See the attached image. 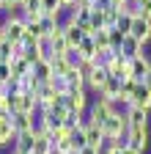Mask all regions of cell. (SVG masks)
<instances>
[{
	"label": "cell",
	"instance_id": "17",
	"mask_svg": "<svg viewBox=\"0 0 151 154\" xmlns=\"http://www.w3.org/2000/svg\"><path fill=\"white\" fill-rule=\"evenodd\" d=\"M63 38H66L69 47H77L83 38H85V33H83V28H77L74 22H66V25H63Z\"/></svg>",
	"mask_w": 151,
	"mask_h": 154
},
{
	"label": "cell",
	"instance_id": "7",
	"mask_svg": "<svg viewBox=\"0 0 151 154\" xmlns=\"http://www.w3.org/2000/svg\"><path fill=\"white\" fill-rule=\"evenodd\" d=\"M0 28H3V38L11 42V44L22 42V36H25V22H22V19H3Z\"/></svg>",
	"mask_w": 151,
	"mask_h": 154
},
{
	"label": "cell",
	"instance_id": "6",
	"mask_svg": "<svg viewBox=\"0 0 151 154\" xmlns=\"http://www.w3.org/2000/svg\"><path fill=\"white\" fill-rule=\"evenodd\" d=\"M129 36H135L143 47H148L151 44V22L143 19V17H135L132 19V28H129Z\"/></svg>",
	"mask_w": 151,
	"mask_h": 154
},
{
	"label": "cell",
	"instance_id": "18",
	"mask_svg": "<svg viewBox=\"0 0 151 154\" xmlns=\"http://www.w3.org/2000/svg\"><path fill=\"white\" fill-rule=\"evenodd\" d=\"M22 11H25V22H39L41 11V0H22Z\"/></svg>",
	"mask_w": 151,
	"mask_h": 154
},
{
	"label": "cell",
	"instance_id": "43",
	"mask_svg": "<svg viewBox=\"0 0 151 154\" xmlns=\"http://www.w3.org/2000/svg\"><path fill=\"white\" fill-rule=\"evenodd\" d=\"M20 3H22V0H20Z\"/></svg>",
	"mask_w": 151,
	"mask_h": 154
},
{
	"label": "cell",
	"instance_id": "22",
	"mask_svg": "<svg viewBox=\"0 0 151 154\" xmlns=\"http://www.w3.org/2000/svg\"><path fill=\"white\" fill-rule=\"evenodd\" d=\"M63 77H66V83H69L71 91H83V88H85V77L80 74V69H69Z\"/></svg>",
	"mask_w": 151,
	"mask_h": 154
},
{
	"label": "cell",
	"instance_id": "8",
	"mask_svg": "<svg viewBox=\"0 0 151 154\" xmlns=\"http://www.w3.org/2000/svg\"><path fill=\"white\" fill-rule=\"evenodd\" d=\"M107 77H110V74H107V69H104V66H96V69H93V72L85 77V88H88V94L96 96V94L102 91V85L107 83Z\"/></svg>",
	"mask_w": 151,
	"mask_h": 154
},
{
	"label": "cell",
	"instance_id": "12",
	"mask_svg": "<svg viewBox=\"0 0 151 154\" xmlns=\"http://www.w3.org/2000/svg\"><path fill=\"white\" fill-rule=\"evenodd\" d=\"M14 140H17V132L11 129V121L8 119H0V151H11L14 149Z\"/></svg>",
	"mask_w": 151,
	"mask_h": 154
},
{
	"label": "cell",
	"instance_id": "33",
	"mask_svg": "<svg viewBox=\"0 0 151 154\" xmlns=\"http://www.w3.org/2000/svg\"><path fill=\"white\" fill-rule=\"evenodd\" d=\"M93 42H96V50H110L107 44V28H102V30H96V33H93Z\"/></svg>",
	"mask_w": 151,
	"mask_h": 154
},
{
	"label": "cell",
	"instance_id": "30",
	"mask_svg": "<svg viewBox=\"0 0 151 154\" xmlns=\"http://www.w3.org/2000/svg\"><path fill=\"white\" fill-rule=\"evenodd\" d=\"M71 146H74V151H80V149H85L88 143H85V132H83V127H77V129H71Z\"/></svg>",
	"mask_w": 151,
	"mask_h": 154
},
{
	"label": "cell",
	"instance_id": "4",
	"mask_svg": "<svg viewBox=\"0 0 151 154\" xmlns=\"http://www.w3.org/2000/svg\"><path fill=\"white\" fill-rule=\"evenodd\" d=\"M151 69V58L143 52V55H137V58H132V61H126V80H135V83H143V77H146V72Z\"/></svg>",
	"mask_w": 151,
	"mask_h": 154
},
{
	"label": "cell",
	"instance_id": "36",
	"mask_svg": "<svg viewBox=\"0 0 151 154\" xmlns=\"http://www.w3.org/2000/svg\"><path fill=\"white\" fill-rule=\"evenodd\" d=\"M137 17H143V19H148V22H151V0H140Z\"/></svg>",
	"mask_w": 151,
	"mask_h": 154
},
{
	"label": "cell",
	"instance_id": "21",
	"mask_svg": "<svg viewBox=\"0 0 151 154\" xmlns=\"http://www.w3.org/2000/svg\"><path fill=\"white\" fill-rule=\"evenodd\" d=\"M77 52L83 55V61H91V58L99 52V50H96V42H93V36H85V38H83V42L77 44Z\"/></svg>",
	"mask_w": 151,
	"mask_h": 154
},
{
	"label": "cell",
	"instance_id": "24",
	"mask_svg": "<svg viewBox=\"0 0 151 154\" xmlns=\"http://www.w3.org/2000/svg\"><path fill=\"white\" fill-rule=\"evenodd\" d=\"M50 42H52V52L55 55H63L66 50H69V44H66V38H63V28H58L52 36H50Z\"/></svg>",
	"mask_w": 151,
	"mask_h": 154
},
{
	"label": "cell",
	"instance_id": "37",
	"mask_svg": "<svg viewBox=\"0 0 151 154\" xmlns=\"http://www.w3.org/2000/svg\"><path fill=\"white\" fill-rule=\"evenodd\" d=\"M61 8V0H41V11L44 14H52V11H58Z\"/></svg>",
	"mask_w": 151,
	"mask_h": 154
},
{
	"label": "cell",
	"instance_id": "9",
	"mask_svg": "<svg viewBox=\"0 0 151 154\" xmlns=\"http://www.w3.org/2000/svg\"><path fill=\"white\" fill-rule=\"evenodd\" d=\"M146 52V47L137 42L135 36H124V42H121V50H118V55H124L126 61H132V58H137V55H143Z\"/></svg>",
	"mask_w": 151,
	"mask_h": 154
},
{
	"label": "cell",
	"instance_id": "20",
	"mask_svg": "<svg viewBox=\"0 0 151 154\" xmlns=\"http://www.w3.org/2000/svg\"><path fill=\"white\" fill-rule=\"evenodd\" d=\"M30 74H33L41 85H44V83H50V80H52V66H50V61H39V63H33Z\"/></svg>",
	"mask_w": 151,
	"mask_h": 154
},
{
	"label": "cell",
	"instance_id": "13",
	"mask_svg": "<svg viewBox=\"0 0 151 154\" xmlns=\"http://www.w3.org/2000/svg\"><path fill=\"white\" fill-rule=\"evenodd\" d=\"M83 132H85V143L88 146H93V149H104V135H102V127H93V124H85L83 127Z\"/></svg>",
	"mask_w": 151,
	"mask_h": 154
},
{
	"label": "cell",
	"instance_id": "35",
	"mask_svg": "<svg viewBox=\"0 0 151 154\" xmlns=\"http://www.w3.org/2000/svg\"><path fill=\"white\" fill-rule=\"evenodd\" d=\"M11 80V63L8 61H0V85H6Z\"/></svg>",
	"mask_w": 151,
	"mask_h": 154
},
{
	"label": "cell",
	"instance_id": "15",
	"mask_svg": "<svg viewBox=\"0 0 151 154\" xmlns=\"http://www.w3.org/2000/svg\"><path fill=\"white\" fill-rule=\"evenodd\" d=\"M30 154H52V140H50V135L41 132V129H36V138H33V151Z\"/></svg>",
	"mask_w": 151,
	"mask_h": 154
},
{
	"label": "cell",
	"instance_id": "28",
	"mask_svg": "<svg viewBox=\"0 0 151 154\" xmlns=\"http://www.w3.org/2000/svg\"><path fill=\"white\" fill-rule=\"evenodd\" d=\"M50 85H52V91L58 94V96H63V94H69V91H71V88H69V83H66V77H61V74H52Z\"/></svg>",
	"mask_w": 151,
	"mask_h": 154
},
{
	"label": "cell",
	"instance_id": "16",
	"mask_svg": "<svg viewBox=\"0 0 151 154\" xmlns=\"http://www.w3.org/2000/svg\"><path fill=\"white\" fill-rule=\"evenodd\" d=\"M124 119L129 127H146L148 124V110H140V107H129L124 113Z\"/></svg>",
	"mask_w": 151,
	"mask_h": 154
},
{
	"label": "cell",
	"instance_id": "10",
	"mask_svg": "<svg viewBox=\"0 0 151 154\" xmlns=\"http://www.w3.org/2000/svg\"><path fill=\"white\" fill-rule=\"evenodd\" d=\"M129 102H132V107L151 110V91H148L143 83H137V85H135V91H132V96H129Z\"/></svg>",
	"mask_w": 151,
	"mask_h": 154
},
{
	"label": "cell",
	"instance_id": "11",
	"mask_svg": "<svg viewBox=\"0 0 151 154\" xmlns=\"http://www.w3.org/2000/svg\"><path fill=\"white\" fill-rule=\"evenodd\" d=\"M121 85H124V77H113V74H110L107 83L102 85V91H99L96 96H104V99L113 102V99H118V96H121Z\"/></svg>",
	"mask_w": 151,
	"mask_h": 154
},
{
	"label": "cell",
	"instance_id": "38",
	"mask_svg": "<svg viewBox=\"0 0 151 154\" xmlns=\"http://www.w3.org/2000/svg\"><path fill=\"white\" fill-rule=\"evenodd\" d=\"M77 154H102V149H93V146H85V149H80Z\"/></svg>",
	"mask_w": 151,
	"mask_h": 154
},
{
	"label": "cell",
	"instance_id": "2",
	"mask_svg": "<svg viewBox=\"0 0 151 154\" xmlns=\"http://www.w3.org/2000/svg\"><path fill=\"white\" fill-rule=\"evenodd\" d=\"M126 129H129V124H126V119L121 113H113L110 119L102 124V135H104L107 143H113V140H118L121 135H126Z\"/></svg>",
	"mask_w": 151,
	"mask_h": 154
},
{
	"label": "cell",
	"instance_id": "32",
	"mask_svg": "<svg viewBox=\"0 0 151 154\" xmlns=\"http://www.w3.org/2000/svg\"><path fill=\"white\" fill-rule=\"evenodd\" d=\"M63 58H66V63H69L71 69H77V66L83 63V55L77 52V47H69V50L63 52Z\"/></svg>",
	"mask_w": 151,
	"mask_h": 154
},
{
	"label": "cell",
	"instance_id": "42",
	"mask_svg": "<svg viewBox=\"0 0 151 154\" xmlns=\"http://www.w3.org/2000/svg\"><path fill=\"white\" fill-rule=\"evenodd\" d=\"M0 38H3V28H0Z\"/></svg>",
	"mask_w": 151,
	"mask_h": 154
},
{
	"label": "cell",
	"instance_id": "31",
	"mask_svg": "<svg viewBox=\"0 0 151 154\" xmlns=\"http://www.w3.org/2000/svg\"><path fill=\"white\" fill-rule=\"evenodd\" d=\"M50 66H52V74H61V77H63V74H66V72L71 69V66L66 63V58H63V55L52 58V61H50Z\"/></svg>",
	"mask_w": 151,
	"mask_h": 154
},
{
	"label": "cell",
	"instance_id": "14",
	"mask_svg": "<svg viewBox=\"0 0 151 154\" xmlns=\"http://www.w3.org/2000/svg\"><path fill=\"white\" fill-rule=\"evenodd\" d=\"M14 113H39V102L33 94H17V110Z\"/></svg>",
	"mask_w": 151,
	"mask_h": 154
},
{
	"label": "cell",
	"instance_id": "5",
	"mask_svg": "<svg viewBox=\"0 0 151 154\" xmlns=\"http://www.w3.org/2000/svg\"><path fill=\"white\" fill-rule=\"evenodd\" d=\"M36 116L39 113H11L8 116V121H11V129L17 132V135H22V132H30V129H36Z\"/></svg>",
	"mask_w": 151,
	"mask_h": 154
},
{
	"label": "cell",
	"instance_id": "27",
	"mask_svg": "<svg viewBox=\"0 0 151 154\" xmlns=\"http://www.w3.org/2000/svg\"><path fill=\"white\" fill-rule=\"evenodd\" d=\"M132 19H135V17H132L129 11H124V8H121V14H118V22H116V30H118V33H124V36H129Z\"/></svg>",
	"mask_w": 151,
	"mask_h": 154
},
{
	"label": "cell",
	"instance_id": "40",
	"mask_svg": "<svg viewBox=\"0 0 151 154\" xmlns=\"http://www.w3.org/2000/svg\"><path fill=\"white\" fill-rule=\"evenodd\" d=\"M110 6H116V8H124V6H126V0H110Z\"/></svg>",
	"mask_w": 151,
	"mask_h": 154
},
{
	"label": "cell",
	"instance_id": "34",
	"mask_svg": "<svg viewBox=\"0 0 151 154\" xmlns=\"http://www.w3.org/2000/svg\"><path fill=\"white\" fill-rule=\"evenodd\" d=\"M11 50H14V44L6 42V38H0V61H8L11 63Z\"/></svg>",
	"mask_w": 151,
	"mask_h": 154
},
{
	"label": "cell",
	"instance_id": "25",
	"mask_svg": "<svg viewBox=\"0 0 151 154\" xmlns=\"http://www.w3.org/2000/svg\"><path fill=\"white\" fill-rule=\"evenodd\" d=\"M30 63L25 61V58H14L11 61V77H25V74H30Z\"/></svg>",
	"mask_w": 151,
	"mask_h": 154
},
{
	"label": "cell",
	"instance_id": "26",
	"mask_svg": "<svg viewBox=\"0 0 151 154\" xmlns=\"http://www.w3.org/2000/svg\"><path fill=\"white\" fill-rule=\"evenodd\" d=\"M118 14H121V8H116V6H104V8H102L104 28H116V22H118Z\"/></svg>",
	"mask_w": 151,
	"mask_h": 154
},
{
	"label": "cell",
	"instance_id": "39",
	"mask_svg": "<svg viewBox=\"0 0 151 154\" xmlns=\"http://www.w3.org/2000/svg\"><path fill=\"white\" fill-rule=\"evenodd\" d=\"M143 85L151 91V69H148V72H146V77H143Z\"/></svg>",
	"mask_w": 151,
	"mask_h": 154
},
{
	"label": "cell",
	"instance_id": "3",
	"mask_svg": "<svg viewBox=\"0 0 151 154\" xmlns=\"http://www.w3.org/2000/svg\"><path fill=\"white\" fill-rule=\"evenodd\" d=\"M126 140H129V149L146 154L148 146H151V129H148V124L146 127H129L126 129Z\"/></svg>",
	"mask_w": 151,
	"mask_h": 154
},
{
	"label": "cell",
	"instance_id": "1",
	"mask_svg": "<svg viewBox=\"0 0 151 154\" xmlns=\"http://www.w3.org/2000/svg\"><path fill=\"white\" fill-rule=\"evenodd\" d=\"M110 116H113V102L104 99V96H91V105H88V110H85L88 124L102 127V124L110 119Z\"/></svg>",
	"mask_w": 151,
	"mask_h": 154
},
{
	"label": "cell",
	"instance_id": "29",
	"mask_svg": "<svg viewBox=\"0 0 151 154\" xmlns=\"http://www.w3.org/2000/svg\"><path fill=\"white\" fill-rule=\"evenodd\" d=\"M107 42H110L107 47H110L113 52H118V50H121V42H124V33H118L116 28H107Z\"/></svg>",
	"mask_w": 151,
	"mask_h": 154
},
{
	"label": "cell",
	"instance_id": "23",
	"mask_svg": "<svg viewBox=\"0 0 151 154\" xmlns=\"http://www.w3.org/2000/svg\"><path fill=\"white\" fill-rule=\"evenodd\" d=\"M58 28H61V25L55 22V17H50V14H41V17H39V30H41V36H52Z\"/></svg>",
	"mask_w": 151,
	"mask_h": 154
},
{
	"label": "cell",
	"instance_id": "19",
	"mask_svg": "<svg viewBox=\"0 0 151 154\" xmlns=\"http://www.w3.org/2000/svg\"><path fill=\"white\" fill-rule=\"evenodd\" d=\"M33 138H36V129H30V132H22V135H17V140H14V151L30 154V151H33Z\"/></svg>",
	"mask_w": 151,
	"mask_h": 154
},
{
	"label": "cell",
	"instance_id": "41",
	"mask_svg": "<svg viewBox=\"0 0 151 154\" xmlns=\"http://www.w3.org/2000/svg\"><path fill=\"white\" fill-rule=\"evenodd\" d=\"M121 154H140V151H135V149H129V146H126V149H121Z\"/></svg>",
	"mask_w": 151,
	"mask_h": 154
}]
</instances>
